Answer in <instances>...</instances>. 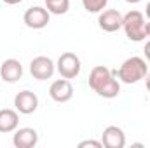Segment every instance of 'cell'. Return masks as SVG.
Masks as SVG:
<instances>
[{"label": "cell", "mask_w": 150, "mask_h": 148, "mask_svg": "<svg viewBox=\"0 0 150 148\" xmlns=\"http://www.w3.org/2000/svg\"><path fill=\"white\" fill-rule=\"evenodd\" d=\"M87 80H89V87L101 98L113 99L120 92V84H119V78L113 73V70L103 66V65L94 66L91 70Z\"/></svg>", "instance_id": "obj_1"}, {"label": "cell", "mask_w": 150, "mask_h": 148, "mask_svg": "<svg viewBox=\"0 0 150 148\" xmlns=\"http://www.w3.org/2000/svg\"><path fill=\"white\" fill-rule=\"evenodd\" d=\"M113 73L124 84H136V82H140V80H143L147 77L149 66H147V63H145L143 58L131 56V58H127L119 66V70H113Z\"/></svg>", "instance_id": "obj_2"}, {"label": "cell", "mask_w": 150, "mask_h": 148, "mask_svg": "<svg viewBox=\"0 0 150 148\" xmlns=\"http://www.w3.org/2000/svg\"><path fill=\"white\" fill-rule=\"evenodd\" d=\"M122 28L126 37L131 42H143L147 38V23H145V16L140 11H129L127 14H124L122 19Z\"/></svg>", "instance_id": "obj_3"}, {"label": "cell", "mask_w": 150, "mask_h": 148, "mask_svg": "<svg viewBox=\"0 0 150 148\" xmlns=\"http://www.w3.org/2000/svg\"><path fill=\"white\" fill-rule=\"evenodd\" d=\"M56 70H58V73L61 75L63 78H68V80L79 77L80 70H82L80 58H79L77 54H74V52H63V54L58 58Z\"/></svg>", "instance_id": "obj_4"}, {"label": "cell", "mask_w": 150, "mask_h": 148, "mask_svg": "<svg viewBox=\"0 0 150 148\" xmlns=\"http://www.w3.org/2000/svg\"><path fill=\"white\" fill-rule=\"evenodd\" d=\"M49 18H51V12L45 9V7H40V5H33L30 9H26V12L23 14V21L28 28L32 30H42L49 25Z\"/></svg>", "instance_id": "obj_5"}, {"label": "cell", "mask_w": 150, "mask_h": 148, "mask_svg": "<svg viewBox=\"0 0 150 148\" xmlns=\"http://www.w3.org/2000/svg\"><path fill=\"white\" fill-rule=\"evenodd\" d=\"M56 72V63L47 56H37L30 63V73L37 80H47Z\"/></svg>", "instance_id": "obj_6"}, {"label": "cell", "mask_w": 150, "mask_h": 148, "mask_svg": "<svg viewBox=\"0 0 150 148\" xmlns=\"http://www.w3.org/2000/svg\"><path fill=\"white\" fill-rule=\"evenodd\" d=\"M49 96L56 103H67L74 98V85L68 78H58L49 87Z\"/></svg>", "instance_id": "obj_7"}, {"label": "cell", "mask_w": 150, "mask_h": 148, "mask_svg": "<svg viewBox=\"0 0 150 148\" xmlns=\"http://www.w3.org/2000/svg\"><path fill=\"white\" fill-rule=\"evenodd\" d=\"M122 19H124V16L117 9H107V11H101L100 12L98 25H100V28L103 32L113 33V32H117V30L122 28Z\"/></svg>", "instance_id": "obj_8"}, {"label": "cell", "mask_w": 150, "mask_h": 148, "mask_svg": "<svg viewBox=\"0 0 150 148\" xmlns=\"http://www.w3.org/2000/svg\"><path fill=\"white\" fill-rule=\"evenodd\" d=\"M14 108L23 113V115H30L38 108V98L35 92L32 91H21L14 96Z\"/></svg>", "instance_id": "obj_9"}, {"label": "cell", "mask_w": 150, "mask_h": 148, "mask_svg": "<svg viewBox=\"0 0 150 148\" xmlns=\"http://www.w3.org/2000/svg\"><path fill=\"white\" fill-rule=\"evenodd\" d=\"M38 143V132L33 127H21L14 131L12 145L16 148H33Z\"/></svg>", "instance_id": "obj_10"}, {"label": "cell", "mask_w": 150, "mask_h": 148, "mask_svg": "<svg viewBox=\"0 0 150 148\" xmlns=\"http://www.w3.org/2000/svg\"><path fill=\"white\" fill-rule=\"evenodd\" d=\"M21 77H23V65H21L18 59L11 58V59H5V61L0 65V78H2L4 82L14 84V82H18Z\"/></svg>", "instance_id": "obj_11"}, {"label": "cell", "mask_w": 150, "mask_h": 148, "mask_svg": "<svg viewBox=\"0 0 150 148\" xmlns=\"http://www.w3.org/2000/svg\"><path fill=\"white\" fill-rule=\"evenodd\" d=\"M101 143L105 148H124L126 147V134L120 127L108 125L101 134Z\"/></svg>", "instance_id": "obj_12"}, {"label": "cell", "mask_w": 150, "mask_h": 148, "mask_svg": "<svg viewBox=\"0 0 150 148\" xmlns=\"http://www.w3.org/2000/svg\"><path fill=\"white\" fill-rule=\"evenodd\" d=\"M19 125V111L12 108L0 110V132H14Z\"/></svg>", "instance_id": "obj_13"}, {"label": "cell", "mask_w": 150, "mask_h": 148, "mask_svg": "<svg viewBox=\"0 0 150 148\" xmlns=\"http://www.w3.org/2000/svg\"><path fill=\"white\" fill-rule=\"evenodd\" d=\"M44 2H45V9L56 16L67 14L70 9V0H44Z\"/></svg>", "instance_id": "obj_14"}, {"label": "cell", "mask_w": 150, "mask_h": 148, "mask_svg": "<svg viewBox=\"0 0 150 148\" xmlns=\"http://www.w3.org/2000/svg\"><path fill=\"white\" fill-rule=\"evenodd\" d=\"M107 4H108V0H82L84 9H86L87 12H91V14L101 12V11L107 7Z\"/></svg>", "instance_id": "obj_15"}, {"label": "cell", "mask_w": 150, "mask_h": 148, "mask_svg": "<svg viewBox=\"0 0 150 148\" xmlns=\"http://www.w3.org/2000/svg\"><path fill=\"white\" fill-rule=\"evenodd\" d=\"M86 147L103 148V143H101V141H94V140H86V141H80V143H79V148H86Z\"/></svg>", "instance_id": "obj_16"}, {"label": "cell", "mask_w": 150, "mask_h": 148, "mask_svg": "<svg viewBox=\"0 0 150 148\" xmlns=\"http://www.w3.org/2000/svg\"><path fill=\"white\" fill-rule=\"evenodd\" d=\"M143 52H145V58L150 61V40L145 44V49H143Z\"/></svg>", "instance_id": "obj_17"}, {"label": "cell", "mask_w": 150, "mask_h": 148, "mask_svg": "<svg viewBox=\"0 0 150 148\" xmlns=\"http://www.w3.org/2000/svg\"><path fill=\"white\" fill-rule=\"evenodd\" d=\"M4 4H7V5H16V4H21L23 0H2Z\"/></svg>", "instance_id": "obj_18"}, {"label": "cell", "mask_w": 150, "mask_h": 148, "mask_svg": "<svg viewBox=\"0 0 150 148\" xmlns=\"http://www.w3.org/2000/svg\"><path fill=\"white\" fill-rule=\"evenodd\" d=\"M145 87H147V91L150 92V72L147 73V77H145Z\"/></svg>", "instance_id": "obj_19"}, {"label": "cell", "mask_w": 150, "mask_h": 148, "mask_svg": "<svg viewBox=\"0 0 150 148\" xmlns=\"http://www.w3.org/2000/svg\"><path fill=\"white\" fill-rule=\"evenodd\" d=\"M145 16H147V18L150 19V2L147 4V7H145Z\"/></svg>", "instance_id": "obj_20"}, {"label": "cell", "mask_w": 150, "mask_h": 148, "mask_svg": "<svg viewBox=\"0 0 150 148\" xmlns=\"http://www.w3.org/2000/svg\"><path fill=\"white\" fill-rule=\"evenodd\" d=\"M147 38H150V19L147 21Z\"/></svg>", "instance_id": "obj_21"}, {"label": "cell", "mask_w": 150, "mask_h": 148, "mask_svg": "<svg viewBox=\"0 0 150 148\" xmlns=\"http://www.w3.org/2000/svg\"><path fill=\"white\" fill-rule=\"evenodd\" d=\"M126 2H127V4H133V5H134V4H140L142 0H126Z\"/></svg>", "instance_id": "obj_22"}]
</instances>
